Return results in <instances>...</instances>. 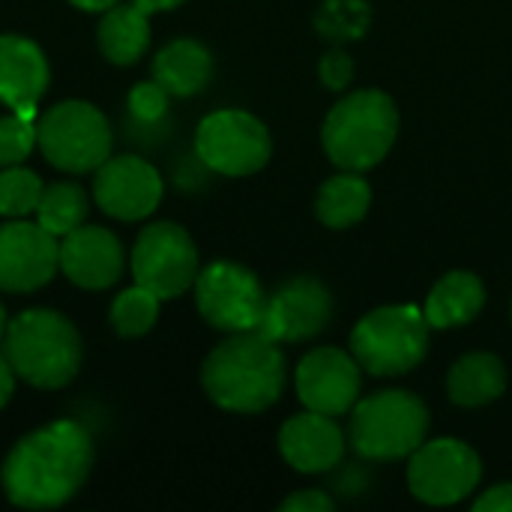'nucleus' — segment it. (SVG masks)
<instances>
[{
  "label": "nucleus",
  "instance_id": "nucleus-1",
  "mask_svg": "<svg viewBox=\"0 0 512 512\" xmlns=\"http://www.w3.org/2000/svg\"><path fill=\"white\" fill-rule=\"evenodd\" d=\"M93 438L75 420L27 432L0 465V489L12 507L54 510L72 501L93 471Z\"/></svg>",
  "mask_w": 512,
  "mask_h": 512
},
{
  "label": "nucleus",
  "instance_id": "nucleus-14",
  "mask_svg": "<svg viewBox=\"0 0 512 512\" xmlns=\"http://www.w3.org/2000/svg\"><path fill=\"white\" fill-rule=\"evenodd\" d=\"M294 384L306 411L342 417L360 402L363 366L342 348H315L300 360Z\"/></svg>",
  "mask_w": 512,
  "mask_h": 512
},
{
  "label": "nucleus",
  "instance_id": "nucleus-17",
  "mask_svg": "<svg viewBox=\"0 0 512 512\" xmlns=\"http://www.w3.org/2000/svg\"><path fill=\"white\" fill-rule=\"evenodd\" d=\"M279 453L300 474H324L345 459V432L336 417L303 411L279 429Z\"/></svg>",
  "mask_w": 512,
  "mask_h": 512
},
{
  "label": "nucleus",
  "instance_id": "nucleus-34",
  "mask_svg": "<svg viewBox=\"0 0 512 512\" xmlns=\"http://www.w3.org/2000/svg\"><path fill=\"white\" fill-rule=\"evenodd\" d=\"M75 9H81V12H105V9H111L114 3H120V0H69Z\"/></svg>",
  "mask_w": 512,
  "mask_h": 512
},
{
  "label": "nucleus",
  "instance_id": "nucleus-27",
  "mask_svg": "<svg viewBox=\"0 0 512 512\" xmlns=\"http://www.w3.org/2000/svg\"><path fill=\"white\" fill-rule=\"evenodd\" d=\"M36 147V123L12 114L0 117V168L21 165Z\"/></svg>",
  "mask_w": 512,
  "mask_h": 512
},
{
  "label": "nucleus",
  "instance_id": "nucleus-22",
  "mask_svg": "<svg viewBox=\"0 0 512 512\" xmlns=\"http://www.w3.org/2000/svg\"><path fill=\"white\" fill-rule=\"evenodd\" d=\"M96 45L108 63H138L150 48V15L135 3H114L102 12V21L96 27Z\"/></svg>",
  "mask_w": 512,
  "mask_h": 512
},
{
  "label": "nucleus",
  "instance_id": "nucleus-21",
  "mask_svg": "<svg viewBox=\"0 0 512 512\" xmlns=\"http://www.w3.org/2000/svg\"><path fill=\"white\" fill-rule=\"evenodd\" d=\"M507 390V366L498 354L474 351L453 363L447 375V393L459 408H486Z\"/></svg>",
  "mask_w": 512,
  "mask_h": 512
},
{
  "label": "nucleus",
  "instance_id": "nucleus-28",
  "mask_svg": "<svg viewBox=\"0 0 512 512\" xmlns=\"http://www.w3.org/2000/svg\"><path fill=\"white\" fill-rule=\"evenodd\" d=\"M129 111L144 120L156 123L168 114V90L159 81H141L129 90Z\"/></svg>",
  "mask_w": 512,
  "mask_h": 512
},
{
  "label": "nucleus",
  "instance_id": "nucleus-31",
  "mask_svg": "<svg viewBox=\"0 0 512 512\" xmlns=\"http://www.w3.org/2000/svg\"><path fill=\"white\" fill-rule=\"evenodd\" d=\"M477 512H512V483H501L486 489L477 501H474Z\"/></svg>",
  "mask_w": 512,
  "mask_h": 512
},
{
  "label": "nucleus",
  "instance_id": "nucleus-18",
  "mask_svg": "<svg viewBox=\"0 0 512 512\" xmlns=\"http://www.w3.org/2000/svg\"><path fill=\"white\" fill-rule=\"evenodd\" d=\"M51 81L45 51L18 33L0 36V102L9 108L36 105Z\"/></svg>",
  "mask_w": 512,
  "mask_h": 512
},
{
  "label": "nucleus",
  "instance_id": "nucleus-35",
  "mask_svg": "<svg viewBox=\"0 0 512 512\" xmlns=\"http://www.w3.org/2000/svg\"><path fill=\"white\" fill-rule=\"evenodd\" d=\"M6 324H9V318H6V309H3V303H0V342H3V333H6Z\"/></svg>",
  "mask_w": 512,
  "mask_h": 512
},
{
  "label": "nucleus",
  "instance_id": "nucleus-26",
  "mask_svg": "<svg viewBox=\"0 0 512 512\" xmlns=\"http://www.w3.org/2000/svg\"><path fill=\"white\" fill-rule=\"evenodd\" d=\"M42 180L36 171L12 165L0 171V216L6 219H24L36 213V204L42 198Z\"/></svg>",
  "mask_w": 512,
  "mask_h": 512
},
{
  "label": "nucleus",
  "instance_id": "nucleus-16",
  "mask_svg": "<svg viewBox=\"0 0 512 512\" xmlns=\"http://www.w3.org/2000/svg\"><path fill=\"white\" fill-rule=\"evenodd\" d=\"M126 267L123 243L102 225H78L60 237V270L84 291H105L117 285Z\"/></svg>",
  "mask_w": 512,
  "mask_h": 512
},
{
  "label": "nucleus",
  "instance_id": "nucleus-8",
  "mask_svg": "<svg viewBox=\"0 0 512 512\" xmlns=\"http://www.w3.org/2000/svg\"><path fill=\"white\" fill-rule=\"evenodd\" d=\"M195 153L210 171L222 177H249L270 162L273 138L255 114L222 108L198 123Z\"/></svg>",
  "mask_w": 512,
  "mask_h": 512
},
{
  "label": "nucleus",
  "instance_id": "nucleus-9",
  "mask_svg": "<svg viewBox=\"0 0 512 512\" xmlns=\"http://www.w3.org/2000/svg\"><path fill=\"white\" fill-rule=\"evenodd\" d=\"M195 306L201 318L222 333H255L267 309V291L261 279L234 261H213L198 270Z\"/></svg>",
  "mask_w": 512,
  "mask_h": 512
},
{
  "label": "nucleus",
  "instance_id": "nucleus-30",
  "mask_svg": "<svg viewBox=\"0 0 512 512\" xmlns=\"http://www.w3.org/2000/svg\"><path fill=\"white\" fill-rule=\"evenodd\" d=\"M282 512H333L336 504L327 492L321 489H303V492H294L291 498H285L279 504Z\"/></svg>",
  "mask_w": 512,
  "mask_h": 512
},
{
  "label": "nucleus",
  "instance_id": "nucleus-4",
  "mask_svg": "<svg viewBox=\"0 0 512 512\" xmlns=\"http://www.w3.org/2000/svg\"><path fill=\"white\" fill-rule=\"evenodd\" d=\"M399 108L384 90H357L339 99L324 126L321 144L330 162L342 171L375 168L396 144Z\"/></svg>",
  "mask_w": 512,
  "mask_h": 512
},
{
  "label": "nucleus",
  "instance_id": "nucleus-23",
  "mask_svg": "<svg viewBox=\"0 0 512 512\" xmlns=\"http://www.w3.org/2000/svg\"><path fill=\"white\" fill-rule=\"evenodd\" d=\"M372 207V186L363 171H339L336 177L324 180L315 195V216L321 225L333 231L354 228Z\"/></svg>",
  "mask_w": 512,
  "mask_h": 512
},
{
  "label": "nucleus",
  "instance_id": "nucleus-12",
  "mask_svg": "<svg viewBox=\"0 0 512 512\" xmlns=\"http://www.w3.org/2000/svg\"><path fill=\"white\" fill-rule=\"evenodd\" d=\"M60 270V237L39 222L9 219L0 225V291L30 294Z\"/></svg>",
  "mask_w": 512,
  "mask_h": 512
},
{
  "label": "nucleus",
  "instance_id": "nucleus-5",
  "mask_svg": "<svg viewBox=\"0 0 512 512\" xmlns=\"http://www.w3.org/2000/svg\"><path fill=\"white\" fill-rule=\"evenodd\" d=\"M429 408L408 390H381L351 411L348 441L369 462L408 459L429 435Z\"/></svg>",
  "mask_w": 512,
  "mask_h": 512
},
{
  "label": "nucleus",
  "instance_id": "nucleus-24",
  "mask_svg": "<svg viewBox=\"0 0 512 512\" xmlns=\"http://www.w3.org/2000/svg\"><path fill=\"white\" fill-rule=\"evenodd\" d=\"M87 213H90V198L72 180H60V183L45 186L42 198L36 204V222L45 231H51L54 237H63V234L75 231L78 225H84Z\"/></svg>",
  "mask_w": 512,
  "mask_h": 512
},
{
  "label": "nucleus",
  "instance_id": "nucleus-33",
  "mask_svg": "<svg viewBox=\"0 0 512 512\" xmlns=\"http://www.w3.org/2000/svg\"><path fill=\"white\" fill-rule=\"evenodd\" d=\"M138 9H144L147 15H153V12H171V9H177L180 3H186V0H132Z\"/></svg>",
  "mask_w": 512,
  "mask_h": 512
},
{
  "label": "nucleus",
  "instance_id": "nucleus-6",
  "mask_svg": "<svg viewBox=\"0 0 512 512\" xmlns=\"http://www.w3.org/2000/svg\"><path fill=\"white\" fill-rule=\"evenodd\" d=\"M429 336L432 324L420 306H381L363 315L351 330V354L369 375H408L426 360Z\"/></svg>",
  "mask_w": 512,
  "mask_h": 512
},
{
  "label": "nucleus",
  "instance_id": "nucleus-15",
  "mask_svg": "<svg viewBox=\"0 0 512 512\" xmlns=\"http://www.w3.org/2000/svg\"><path fill=\"white\" fill-rule=\"evenodd\" d=\"M333 318V294L315 276H294L267 297L261 327L255 333L273 342H303L327 330Z\"/></svg>",
  "mask_w": 512,
  "mask_h": 512
},
{
  "label": "nucleus",
  "instance_id": "nucleus-20",
  "mask_svg": "<svg viewBox=\"0 0 512 512\" xmlns=\"http://www.w3.org/2000/svg\"><path fill=\"white\" fill-rule=\"evenodd\" d=\"M213 78V54L198 39H174L153 57V81L168 96H195Z\"/></svg>",
  "mask_w": 512,
  "mask_h": 512
},
{
  "label": "nucleus",
  "instance_id": "nucleus-11",
  "mask_svg": "<svg viewBox=\"0 0 512 512\" xmlns=\"http://www.w3.org/2000/svg\"><path fill=\"white\" fill-rule=\"evenodd\" d=\"M483 477L480 456L459 438L423 441L408 456V489L429 507H453L465 501Z\"/></svg>",
  "mask_w": 512,
  "mask_h": 512
},
{
  "label": "nucleus",
  "instance_id": "nucleus-19",
  "mask_svg": "<svg viewBox=\"0 0 512 512\" xmlns=\"http://www.w3.org/2000/svg\"><path fill=\"white\" fill-rule=\"evenodd\" d=\"M486 306V285L471 270H453L426 297L423 315L432 330H456L471 324Z\"/></svg>",
  "mask_w": 512,
  "mask_h": 512
},
{
  "label": "nucleus",
  "instance_id": "nucleus-2",
  "mask_svg": "<svg viewBox=\"0 0 512 512\" xmlns=\"http://www.w3.org/2000/svg\"><path fill=\"white\" fill-rule=\"evenodd\" d=\"M288 366L279 342L261 333H231L201 366L207 399L231 414H261L273 408L285 390Z\"/></svg>",
  "mask_w": 512,
  "mask_h": 512
},
{
  "label": "nucleus",
  "instance_id": "nucleus-32",
  "mask_svg": "<svg viewBox=\"0 0 512 512\" xmlns=\"http://www.w3.org/2000/svg\"><path fill=\"white\" fill-rule=\"evenodd\" d=\"M15 372H12V366H9V360L3 357V351H0V411L9 405V399H12V393H15Z\"/></svg>",
  "mask_w": 512,
  "mask_h": 512
},
{
  "label": "nucleus",
  "instance_id": "nucleus-25",
  "mask_svg": "<svg viewBox=\"0 0 512 512\" xmlns=\"http://www.w3.org/2000/svg\"><path fill=\"white\" fill-rule=\"evenodd\" d=\"M159 297L153 291H147L144 285H132L126 291H120L111 303L108 321L114 327V333H120L123 339H138L147 336L159 318Z\"/></svg>",
  "mask_w": 512,
  "mask_h": 512
},
{
  "label": "nucleus",
  "instance_id": "nucleus-7",
  "mask_svg": "<svg viewBox=\"0 0 512 512\" xmlns=\"http://www.w3.org/2000/svg\"><path fill=\"white\" fill-rule=\"evenodd\" d=\"M36 147L42 150L45 162L63 174H93L111 156L114 132L96 105L84 99H66L39 114Z\"/></svg>",
  "mask_w": 512,
  "mask_h": 512
},
{
  "label": "nucleus",
  "instance_id": "nucleus-3",
  "mask_svg": "<svg viewBox=\"0 0 512 512\" xmlns=\"http://www.w3.org/2000/svg\"><path fill=\"white\" fill-rule=\"evenodd\" d=\"M3 357L12 372L36 390H63L81 369V336L54 309H27L6 324Z\"/></svg>",
  "mask_w": 512,
  "mask_h": 512
},
{
  "label": "nucleus",
  "instance_id": "nucleus-29",
  "mask_svg": "<svg viewBox=\"0 0 512 512\" xmlns=\"http://www.w3.org/2000/svg\"><path fill=\"white\" fill-rule=\"evenodd\" d=\"M318 75H321V81H324L330 90H345V87L351 84V78H354V63H351L348 54L333 51V54H327V57L321 60Z\"/></svg>",
  "mask_w": 512,
  "mask_h": 512
},
{
  "label": "nucleus",
  "instance_id": "nucleus-13",
  "mask_svg": "<svg viewBox=\"0 0 512 512\" xmlns=\"http://www.w3.org/2000/svg\"><path fill=\"white\" fill-rule=\"evenodd\" d=\"M96 207L120 222H141L156 213L162 201V174L141 156H108L93 171Z\"/></svg>",
  "mask_w": 512,
  "mask_h": 512
},
{
  "label": "nucleus",
  "instance_id": "nucleus-10",
  "mask_svg": "<svg viewBox=\"0 0 512 512\" xmlns=\"http://www.w3.org/2000/svg\"><path fill=\"white\" fill-rule=\"evenodd\" d=\"M129 267L135 282L153 291L159 300H174L186 294L201 270L195 240L177 222H153L141 228Z\"/></svg>",
  "mask_w": 512,
  "mask_h": 512
}]
</instances>
